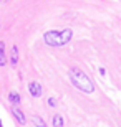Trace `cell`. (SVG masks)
Here are the masks:
<instances>
[{
  "instance_id": "cell-5",
  "label": "cell",
  "mask_w": 121,
  "mask_h": 127,
  "mask_svg": "<svg viewBox=\"0 0 121 127\" xmlns=\"http://www.w3.org/2000/svg\"><path fill=\"white\" fill-rule=\"evenodd\" d=\"M12 66L17 64V61H18V50H17V46H12Z\"/></svg>"
},
{
  "instance_id": "cell-3",
  "label": "cell",
  "mask_w": 121,
  "mask_h": 127,
  "mask_svg": "<svg viewBox=\"0 0 121 127\" xmlns=\"http://www.w3.org/2000/svg\"><path fill=\"white\" fill-rule=\"evenodd\" d=\"M28 89H30L32 96H35V97H38V96L42 94V88H40V84H38V83H35V81L28 84Z\"/></svg>"
},
{
  "instance_id": "cell-6",
  "label": "cell",
  "mask_w": 121,
  "mask_h": 127,
  "mask_svg": "<svg viewBox=\"0 0 121 127\" xmlns=\"http://www.w3.org/2000/svg\"><path fill=\"white\" fill-rule=\"evenodd\" d=\"M32 122L35 124L37 127H47V124L43 122V119L42 117H37V116H33V117H32Z\"/></svg>"
},
{
  "instance_id": "cell-11",
  "label": "cell",
  "mask_w": 121,
  "mask_h": 127,
  "mask_svg": "<svg viewBox=\"0 0 121 127\" xmlns=\"http://www.w3.org/2000/svg\"><path fill=\"white\" fill-rule=\"evenodd\" d=\"M0 127H2V121H0Z\"/></svg>"
},
{
  "instance_id": "cell-9",
  "label": "cell",
  "mask_w": 121,
  "mask_h": 127,
  "mask_svg": "<svg viewBox=\"0 0 121 127\" xmlns=\"http://www.w3.org/2000/svg\"><path fill=\"white\" fill-rule=\"evenodd\" d=\"M8 97H10V101H12L13 104H20V96L17 94V93H10Z\"/></svg>"
},
{
  "instance_id": "cell-7",
  "label": "cell",
  "mask_w": 121,
  "mask_h": 127,
  "mask_svg": "<svg viewBox=\"0 0 121 127\" xmlns=\"http://www.w3.org/2000/svg\"><path fill=\"white\" fill-rule=\"evenodd\" d=\"M5 64V43H0V66Z\"/></svg>"
},
{
  "instance_id": "cell-1",
  "label": "cell",
  "mask_w": 121,
  "mask_h": 127,
  "mask_svg": "<svg viewBox=\"0 0 121 127\" xmlns=\"http://www.w3.org/2000/svg\"><path fill=\"white\" fill-rule=\"evenodd\" d=\"M71 36H73V32L70 28L60 30V32L58 30H50V32H47L43 35V40L50 46H63L71 40Z\"/></svg>"
},
{
  "instance_id": "cell-4",
  "label": "cell",
  "mask_w": 121,
  "mask_h": 127,
  "mask_svg": "<svg viewBox=\"0 0 121 127\" xmlns=\"http://www.w3.org/2000/svg\"><path fill=\"white\" fill-rule=\"evenodd\" d=\"M12 112H13L15 119L18 121V124H25V116H23V112H22L20 109H17V107H15L13 111H12Z\"/></svg>"
},
{
  "instance_id": "cell-10",
  "label": "cell",
  "mask_w": 121,
  "mask_h": 127,
  "mask_svg": "<svg viewBox=\"0 0 121 127\" xmlns=\"http://www.w3.org/2000/svg\"><path fill=\"white\" fill-rule=\"evenodd\" d=\"M48 104H50V106H51V107H55V106H56V101H55V99H48Z\"/></svg>"
},
{
  "instance_id": "cell-2",
  "label": "cell",
  "mask_w": 121,
  "mask_h": 127,
  "mask_svg": "<svg viewBox=\"0 0 121 127\" xmlns=\"http://www.w3.org/2000/svg\"><path fill=\"white\" fill-rule=\"evenodd\" d=\"M70 79H71V83H73V84L76 86L80 91H83V93H86V94H91V93L95 91L93 81L90 79V78L85 74L83 71H80V69H71V71H70Z\"/></svg>"
},
{
  "instance_id": "cell-8",
  "label": "cell",
  "mask_w": 121,
  "mask_h": 127,
  "mask_svg": "<svg viewBox=\"0 0 121 127\" xmlns=\"http://www.w3.org/2000/svg\"><path fill=\"white\" fill-rule=\"evenodd\" d=\"M53 126L55 127H63V119H61V116H55V117H53Z\"/></svg>"
}]
</instances>
